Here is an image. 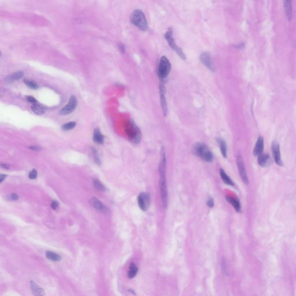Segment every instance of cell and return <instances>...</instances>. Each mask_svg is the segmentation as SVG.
<instances>
[{
	"instance_id": "7402d4cb",
	"label": "cell",
	"mask_w": 296,
	"mask_h": 296,
	"mask_svg": "<svg viewBox=\"0 0 296 296\" xmlns=\"http://www.w3.org/2000/svg\"><path fill=\"white\" fill-rule=\"evenodd\" d=\"M217 141L219 145L220 149H221V153L223 156V157L225 158L227 157V147L226 143L223 139L220 138H217Z\"/></svg>"
},
{
	"instance_id": "277c9868",
	"label": "cell",
	"mask_w": 296,
	"mask_h": 296,
	"mask_svg": "<svg viewBox=\"0 0 296 296\" xmlns=\"http://www.w3.org/2000/svg\"><path fill=\"white\" fill-rule=\"evenodd\" d=\"M131 22L139 29L146 31L148 29V22L144 13L140 9H135L130 16Z\"/></svg>"
},
{
	"instance_id": "f1b7e54d",
	"label": "cell",
	"mask_w": 296,
	"mask_h": 296,
	"mask_svg": "<svg viewBox=\"0 0 296 296\" xmlns=\"http://www.w3.org/2000/svg\"><path fill=\"white\" fill-rule=\"evenodd\" d=\"M93 184H94V185L95 188H96L97 189H98V190H100V191H102V192L105 190V188L104 186L102 184H101L98 180H94Z\"/></svg>"
},
{
	"instance_id": "6da1fadb",
	"label": "cell",
	"mask_w": 296,
	"mask_h": 296,
	"mask_svg": "<svg viewBox=\"0 0 296 296\" xmlns=\"http://www.w3.org/2000/svg\"><path fill=\"white\" fill-rule=\"evenodd\" d=\"M159 186L160 189L161 197L164 208H167L168 205V190L166 182V157L165 149L163 147L161 149V159L159 167Z\"/></svg>"
},
{
	"instance_id": "e0dca14e",
	"label": "cell",
	"mask_w": 296,
	"mask_h": 296,
	"mask_svg": "<svg viewBox=\"0 0 296 296\" xmlns=\"http://www.w3.org/2000/svg\"><path fill=\"white\" fill-rule=\"evenodd\" d=\"M225 199L227 201L228 203H230L233 207L235 209V211L237 212H239L241 210V206L240 204V203L238 200L237 198H233L231 196H227L225 197Z\"/></svg>"
},
{
	"instance_id": "8d00e7d4",
	"label": "cell",
	"mask_w": 296,
	"mask_h": 296,
	"mask_svg": "<svg viewBox=\"0 0 296 296\" xmlns=\"http://www.w3.org/2000/svg\"><path fill=\"white\" fill-rule=\"evenodd\" d=\"M30 148H31V149H33V150H38V149H39V148H38V147H37V146H32V147H31Z\"/></svg>"
},
{
	"instance_id": "484cf974",
	"label": "cell",
	"mask_w": 296,
	"mask_h": 296,
	"mask_svg": "<svg viewBox=\"0 0 296 296\" xmlns=\"http://www.w3.org/2000/svg\"><path fill=\"white\" fill-rule=\"evenodd\" d=\"M221 266V270H222L223 274L225 276H228L229 275V271H228L227 266V262H226L225 257H224L222 258Z\"/></svg>"
},
{
	"instance_id": "603a6c76",
	"label": "cell",
	"mask_w": 296,
	"mask_h": 296,
	"mask_svg": "<svg viewBox=\"0 0 296 296\" xmlns=\"http://www.w3.org/2000/svg\"><path fill=\"white\" fill-rule=\"evenodd\" d=\"M45 256L48 259L50 260L53 262H59L61 260V257L53 252L51 251H46L45 252Z\"/></svg>"
},
{
	"instance_id": "52a82bcc",
	"label": "cell",
	"mask_w": 296,
	"mask_h": 296,
	"mask_svg": "<svg viewBox=\"0 0 296 296\" xmlns=\"http://www.w3.org/2000/svg\"><path fill=\"white\" fill-rule=\"evenodd\" d=\"M151 198L150 194L146 192L141 193L138 197V204L143 211H147L150 207Z\"/></svg>"
},
{
	"instance_id": "d6a6232c",
	"label": "cell",
	"mask_w": 296,
	"mask_h": 296,
	"mask_svg": "<svg viewBox=\"0 0 296 296\" xmlns=\"http://www.w3.org/2000/svg\"><path fill=\"white\" fill-rule=\"evenodd\" d=\"M207 204L209 208H212L214 206V201L213 200L212 198H211V197L209 198L208 200H207Z\"/></svg>"
},
{
	"instance_id": "4dcf8cb0",
	"label": "cell",
	"mask_w": 296,
	"mask_h": 296,
	"mask_svg": "<svg viewBox=\"0 0 296 296\" xmlns=\"http://www.w3.org/2000/svg\"><path fill=\"white\" fill-rule=\"evenodd\" d=\"M25 98H26V100L28 102H29L30 103H32L33 104L37 103V101L36 100V99L32 96H26Z\"/></svg>"
},
{
	"instance_id": "ffe728a7",
	"label": "cell",
	"mask_w": 296,
	"mask_h": 296,
	"mask_svg": "<svg viewBox=\"0 0 296 296\" xmlns=\"http://www.w3.org/2000/svg\"><path fill=\"white\" fill-rule=\"evenodd\" d=\"M219 173H220L221 180L224 182L225 184H227V185H229V186H234V183L233 181L231 180V178H230L228 175H227L225 171H224L223 169L220 170Z\"/></svg>"
},
{
	"instance_id": "9c48e42d",
	"label": "cell",
	"mask_w": 296,
	"mask_h": 296,
	"mask_svg": "<svg viewBox=\"0 0 296 296\" xmlns=\"http://www.w3.org/2000/svg\"><path fill=\"white\" fill-rule=\"evenodd\" d=\"M237 164L239 175L241 176V178L242 179V181L244 182V184H249V180H248V176H247L246 168L245 167V164H244V162L243 161L242 156L239 154H238L237 156Z\"/></svg>"
},
{
	"instance_id": "5b68a950",
	"label": "cell",
	"mask_w": 296,
	"mask_h": 296,
	"mask_svg": "<svg viewBox=\"0 0 296 296\" xmlns=\"http://www.w3.org/2000/svg\"><path fill=\"white\" fill-rule=\"evenodd\" d=\"M164 38L166 39L168 45L171 48L175 51L180 57L183 60L186 59V56L184 53L182 49L178 46L175 42V39L173 37V29L172 27L168 28L167 32L165 34Z\"/></svg>"
},
{
	"instance_id": "9a60e30c",
	"label": "cell",
	"mask_w": 296,
	"mask_h": 296,
	"mask_svg": "<svg viewBox=\"0 0 296 296\" xmlns=\"http://www.w3.org/2000/svg\"><path fill=\"white\" fill-rule=\"evenodd\" d=\"M30 286L31 292L35 296H43L45 295L44 290L33 280L30 281Z\"/></svg>"
},
{
	"instance_id": "7a4b0ae2",
	"label": "cell",
	"mask_w": 296,
	"mask_h": 296,
	"mask_svg": "<svg viewBox=\"0 0 296 296\" xmlns=\"http://www.w3.org/2000/svg\"><path fill=\"white\" fill-rule=\"evenodd\" d=\"M125 133L131 142L135 144L139 143L141 139V131L135 122L130 119L125 123Z\"/></svg>"
},
{
	"instance_id": "83f0119b",
	"label": "cell",
	"mask_w": 296,
	"mask_h": 296,
	"mask_svg": "<svg viewBox=\"0 0 296 296\" xmlns=\"http://www.w3.org/2000/svg\"><path fill=\"white\" fill-rule=\"evenodd\" d=\"M76 125V123L74 121H71V122H68L67 123H66L62 125V129L64 130H70L73 129L75 128V126Z\"/></svg>"
},
{
	"instance_id": "2e32d148",
	"label": "cell",
	"mask_w": 296,
	"mask_h": 296,
	"mask_svg": "<svg viewBox=\"0 0 296 296\" xmlns=\"http://www.w3.org/2000/svg\"><path fill=\"white\" fill-rule=\"evenodd\" d=\"M257 162L261 167H268L271 164V158L268 154L262 153L258 156Z\"/></svg>"
},
{
	"instance_id": "d4e9b609",
	"label": "cell",
	"mask_w": 296,
	"mask_h": 296,
	"mask_svg": "<svg viewBox=\"0 0 296 296\" xmlns=\"http://www.w3.org/2000/svg\"><path fill=\"white\" fill-rule=\"evenodd\" d=\"M23 75V72H21L20 71H18V72L13 73L10 76H9L8 78H7V80H8L9 82H13V81H15V80H20L21 78H22Z\"/></svg>"
},
{
	"instance_id": "836d02e7",
	"label": "cell",
	"mask_w": 296,
	"mask_h": 296,
	"mask_svg": "<svg viewBox=\"0 0 296 296\" xmlns=\"http://www.w3.org/2000/svg\"><path fill=\"white\" fill-rule=\"evenodd\" d=\"M51 207L54 210H56V209L57 208V207H58V202L57 201H53L52 203V205H51Z\"/></svg>"
},
{
	"instance_id": "4316f807",
	"label": "cell",
	"mask_w": 296,
	"mask_h": 296,
	"mask_svg": "<svg viewBox=\"0 0 296 296\" xmlns=\"http://www.w3.org/2000/svg\"><path fill=\"white\" fill-rule=\"evenodd\" d=\"M25 84L31 89H37L38 88L37 84L33 80H24Z\"/></svg>"
},
{
	"instance_id": "3957f363",
	"label": "cell",
	"mask_w": 296,
	"mask_h": 296,
	"mask_svg": "<svg viewBox=\"0 0 296 296\" xmlns=\"http://www.w3.org/2000/svg\"><path fill=\"white\" fill-rule=\"evenodd\" d=\"M193 152L198 157L206 162H211L213 156L208 148L203 143H197L193 148Z\"/></svg>"
},
{
	"instance_id": "ac0fdd59",
	"label": "cell",
	"mask_w": 296,
	"mask_h": 296,
	"mask_svg": "<svg viewBox=\"0 0 296 296\" xmlns=\"http://www.w3.org/2000/svg\"><path fill=\"white\" fill-rule=\"evenodd\" d=\"M284 8L286 17L289 20H290L292 17V6L291 1H284Z\"/></svg>"
},
{
	"instance_id": "8992f818",
	"label": "cell",
	"mask_w": 296,
	"mask_h": 296,
	"mask_svg": "<svg viewBox=\"0 0 296 296\" xmlns=\"http://www.w3.org/2000/svg\"><path fill=\"white\" fill-rule=\"evenodd\" d=\"M171 69V64L166 56H162L159 61L158 66V75L161 80L166 78L169 75Z\"/></svg>"
},
{
	"instance_id": "44dd1931",
	"label": "cell",
	"mask_w": 296,
	"mask_h": 296,
	"mask_svg": "<svg viewBox=\"0 0 296 296\" xmlns=\"http://www.w3.org/2000/svg\"><path fill=\"white\" fill-rule=\"evenodd\" d=\"M31 108V110L33 111L34 113H35L37 115H42V114H43L45 112V107H43L41 105L39 104H38V103L32 105Z\"/></svg>"
},
{
	"instance_id": "d6986e66",
	"label": "cell",
	"mask_w": 296,
	"mask_h": 296,
	"mask_svg": "<svg viewBox=\"0 0 296 296\" xmlns=\"http://www.w3.org/2000/svg\"><path fill=\"white\" fill-rule=\"evenodd\" d=\"M93 139L94 142L98 144H102L104 142V138L102 134L101 133V131L98 129H96L94 131Z\"/></svg>"
},
{
	"instance_id": "30bf717a",
	"label": "cell",
	"mask_w": 296,
	"mask_h": 296,
	"mask_svg": "<svg viewBox=\"0 0 296 296\" xmlns=\"http://www.w3.org/2000/svg\"><path fill=\"white\" fill-rule=\"evenodd\" d=\"M200 59L201 63H203L205 66L207 67L210 71H215V67L213 64L212 59L211 56V54L208 52H204L202 53L200 56Z\"/></svg>"
},
{
	"instance_id": "cb8c5ba5",
	"label": "cell",
	"mask_w": 296,
	"mask_h": 296,
	"mask_svg": "<svg viewBox=\"0 0 296 296\" xmlns=\"http://www.w3.org/2000/svg\"><path fill=\"white\" fill-rule=\"evenodd\" d=\"M138 272V268L137 266L134 263H131L129 267V270L127 272L128 277L130 279H133L137 275Z\"/></svg>"
},
{
	"instance_id": "1f68e13d",
	"label": "cell",
	"mask_w": 296,
	"mask_h": 296,
	"mask_svg": "<svg viewBox=\"0 0 296 296\" xmlns=\"http://www.w3.org/2000/svg\"><path fill=\"white\" fill-rule=\"evenodd\" d=\"M7 198L9 200L15 201L19 198V196L16 194H11L7 197Z\"/></svg>"
},
{
	"instance_id": "4fadbf2b",
	"label": "cell",
	"mask_w": 296,
	"mask_h": 296,
	"mask_svg": "<svg viewBox=\"0 0 296 296\" xmlns=\"http://www.w3.org/2000/svg\"><path fill=\"white\" fill-rule=\"evenodd\" d=\"M90 204L93 207H94V208L100 212H106L107 211V208L105 207V205L103 204L96 197H93L90 199Z\"/></svg>"
},
{
	"instance_id": "f546056e",
	"label": "cell",
	"mask_w": 296,
	"mask_h": 296,
	"mask_svg": "<svg viewBox=\"0 0 296 296\" xmlns=\"http://www.w3.org/2000/svg\"><path fill=\"white\" fill-rule=\"evenodd\" d=\"M37 172L35 170H33L30 172L29 178L31 180H35L37 177Z\"/></svg>"
},
{
	"instance_id": "ba28073f",
	"label": "cell",
	"mask_w": 296,
	"mask_h": 296,
	"mask_svg": "<svg viewBox=\"0 0 296 296\" xmlns=\"http://www.w3.org/2000/svg\"><path fill=\"white\" fill-rule=\"evenodd\" d=\"M78 104V101L75 96H71L68 103L66 106H64L61 110L60 111V113L61 115H67L75 111Z\"/></svg>"
},
{
	"instance_id": "d590c367",
	"label": "cell",
	"mask_w": 296,
	"mask_h": 296,
	"mask_svg": "<svg viewBox=\"0 0 296 296\" xmlns=\"http://www.w3.org/2000/svg\"><path fill=\"white\" fill-rule=\"evenodd\" d=\"M6 176H7V175H2V174L0 175V182H2L5 179Z\"/></svg>"
},
{
	"instance_id": "7c38bea8",
	"label": "cell",
	"mask_w": 296,
	"mask_h": 296,
	"mask_svg": "<svg viewBox=\"0 0 296 296\" xmlns=\"http://www.w3.org/2000/svg\"><path fill=\"white\" fill-rule=\"evenodd\" d=\"M160 95L163 115L166 116L167 113V105L166 99V88L163 82H161L160 84Z\"/></svg>"
},
{
	"instance_id": "8fae6325",
	"label": "cell",
	"mask_w": 296,
	"mask_h": 296,
	"mask_svg": "<svg viewBox=\"0 0 296 296\" xmlns=\"http://www.w3.org/2000/svg\"><path fill=\"white\" fill-rule=\"evenodd\" d=\"M272 152L276 164L278 166H282L283 165V163L281 160L280 145L276 141H274L272 143Z\"/></svg>"
},
{
	"instance_id": "5bb4252c",
	"label": "cell",
	"mask_w": 296,
	"mask_h": 296,
	"mask_svg": "<svg viewBox=\"0 0 296 296\" xmlns=\"http://www.w3.org/2000/svg\"><path fill=\"white\" fill-rule=\"evenodd\" d=\"M264 149V139L262 137H259L253 149V154L255 156H259V155L262 154Z\"/></svg>"
},
{
	"instance_id": "e575fe53",
	"label": "cell",
	"mask_w": 296,
	"mask_h": 296,
	"mask_svg": "<svg viewBox=\"0 0 296 296\" xmlns=\"http://www.w3.org/2000/svg\"><path fill=\"white\" fill-rule=\"evenodd\" d=\"M1 168H4V169H9V166L8 164H3V163H1Z\"/></svg>"
}]
</instances>
